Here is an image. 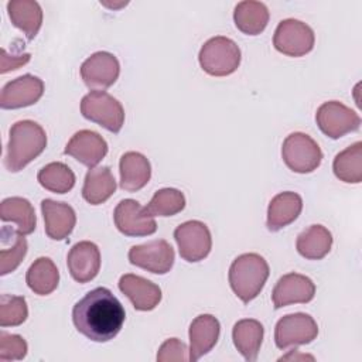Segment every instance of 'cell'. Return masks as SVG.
Masks as SVG:
<instances>
[{"instance_id":"6da1fadb","label":"cell","mask_w":362,"mask_h":362,"mask_svg":"<svg viewBox=\"0 0 362 362\" xmlns=\"http://www.w3.org/2000/svg\"><path fill=\"white\" fill-rule=\"evenodd\" d=\"M126 313L117 297L106 287L88 291L72 308L78 332L95 342L113 339L124 324Z\"/></svg>"},{"instance_id":"7a4b0ae2","label":"cell","mask_w":362,"mask_h":362,"mask_svg":"<svg viewBox=\"0 0 362 362\" xmlns=\"http://www.w3.org/2000/svg\"><path fill=\"white\" fill-rule=\"evenodd\" d=\"M47 147L45 130L33 120H20L10 127L4 167L10 173L21 171Z\"/></svg>"},{"instance_id":"3957f363","label":"cell","mask_w":362,"mask_h":362,"mask_svg":"<svg viewBox=\"0 0 362 362\" xmlns=\"http://www.w3.org/2000/svg\"><path fill=\"white\" fill-rule=\"evenodd\" d=\"M269 273V264L263 256L243 253L232 262L228 277L232 291L247 304L260 294Z\"/></svg>"},{"instance_id":"277c9868","label":"cell","mask_w":362,"mask_h":362,"mask_svg":"<svg viewBox=\"0 0 362 362\" xmlns=\"http://www.w3.org/2000/svg\"><path fill=\"white\" fill-rule=\"evenodd\" d=\"M199 65L211 76H226L233 74L240 64L238 44L223 35L209 38L199 49Z\"/></svg>"},{"instance_id":"5b68a950","label":"cell","mask_w":362,"mask_h":362,"mask_svg":"<svg viewBox=\"0 0 362 362\" xmlns=\"http://www.w3.org/2000/svg\"><path fill=\"white\" fill-rule=\"evenodd\" d=\"M81 113L112 133H119L124 123L122 103L105 90H92L85 95L81 100Z\"/></svg>"},{"instance_id":"8992f818","label":"cell","mask_w":362,"mask_h":362,"mask_svg":"<svg viewBox=\"0 0 362 362\" xmlns=\"http://www.w3.org/2000/svg\"><path fill=\"white\" fill-rule=\"evenodd\" d=\"M281 157L291 171L307 174L320 167L322 161V151L317 141L308 134L294 132L284 139Z\"/></svg>"},{"instance_id":"52a82bcc","label":"cell","mask_w":362,"mask_h":362,"mask_svg":"<svg viewBox=\"0 0 362 362\" xmlns=\"http://www.w3.org/2000/svg\"><path fill=\"white\" fill-rule=\"evenodd\" d=\"M314 31L296 18L281 20L273 35L274 48L288 57H303L314 48Z\"/></svg>"},{"instance_id":"ba28073f","label":"cell","mask_w":362,"mask_h":362,"mask_svg":"<svg viewBox=\"0 0 362 362\" xmlns=\"http://www.w3.org/2000/svg\"><path fill=\"white\" fill-rule=\"evenodd\" d=\"M318 335L315 320L304 313H294L281 317L274 328V342L279 349L298 346L313 342Z\"/></svg>"},{"instance_id":"9c48e42d","label":"cell","mask_w":362,"mask_h":362,"mask_svg":"<svg viewBox=\"0 0 362 362\" xmlns=\"http://www.w3.org/2000/svg\"><path fill=\"white\" fill-rule=\"evenodd\" d=\"M315 122L320 130L331 139H339L356 132L361 126L359 115L338 100L324 102L317 109Z\"/></svg>"},{"instance_id":"30bf717a","label":"cell","mask_w":362,"mask_h":362,"mask_svg":"<svg viewBox=\"0 0 362 362\" xmlns=\"http://www.w3.org/2000/svg\"><path fill=\"white\" fill-rule=\"evenodd\" d=\"M174 239L178 245L180 256L189 263L204 260L211 252V232L201 221H187L178 225L174 230Z\"/></svg>"},{"instance_id":"8fae6325","label":"cell","mask_w":362,"mask_h":362,"mask_svg":"<svg viewBox=\"0 0 362 362\" xmlns=\"http://www.w3.org/2000/svg\"><path fill=\"white\" fill-rule=\"evenodd\" d=\"M175 253L164 239H154L143 245L132 246L129 260L132 264L154 274H165L174 264Z\"/></svg>"},{"instance_id":"7c38bea8","label":"cell","mask_w":362,"mask_h":362,"mask_svg":"<svg viewBox=\"0 0 362 362\" xmlns=\"http://www.w3.org/2000/svg\"><path fill=\"white\" fill-rule=\"evenodd\" d=\"M115 225L126 236H150L157 230L154 216L134 199L120 201L113 212Z\"/></svg>"},{"instance_id":"4fadbf2b","label":"cell","mask_w":362,"mask_h":362,"mask_svg":"<svg viewBox=\"0 0 362 362\" xmlns=\"http://www.w3.org/2000/svg\"><path fill=\"white\" fill-rule=\"evenodd\" d=\"M120 74L117 58L106 51H98L88 57L81 65L83 83L93 90H103L112 86Z\"/></svg>"},{"instance_id":"5bb4252c","label":"cell","mask_w":362,"mask_h":362,"mask_svg":"<svg viewBox=\"0 0 362 362\" xmlns=\"http://www.w3.org/2000/svg\"><path fill=\"white\" fill-rule=\"evenodd\" d=\"M44 93V82L38 76L25 74L7 82L0 95L1 109L27 107L40 100Z\"/></svg>"},{"instance_id":"9a60e30c","label":"cell","mask_w":362,"mask_h":362,"mask_svg":"<svg viewBox=\"0 0 362 362\" xmlns=\"http://www.w3.org/2000/svg\"><path fill=\"white\" fill-rule=\"evenodd\" d=\"M315 296V284L304 274L288 273L279 279L276 283L272 300L274 308H281L290 304L310 303Z\"/></svg>"},{"instance_id":"2e32d148","label":"cell","mask_w":362,"mask_h":362,"mask_svg":"<svg viewBox=\"0 0 362 362\" xmlns=\"http://www.w3.org/2000/svg\"><path fill=\"white\" fill-rule=\"evenodd\" d=\"M64 153L81 164L93 168L107 154V143L96 132L79 130L66 143Z\"/></svg>"},{"instance_id":"e0dca14e","label":"cell","mask_w":362,"mask_h":362,"mask_svg":"<svg viewBox=\"0 0 362 362\" xmlns=\"http://www.w3.org/2000/svg\"><path fill=\"white\" fill-rule=\"evenodd\" d=\"M71 277L78 283H88L96 277L100 269V252L89 240L75 243L66 256Z\"/></svg>"},{"instance_id":"ac0fdd59","label":"cell","mask_w":362,"mask_h":362,"mask_svg":"<svg viewBox=\"0 0 362 362\" xmlns=\"http://www.w3.org/2000/svg\"><path fill=\"white\" fill-rule=\"evenodd\" d=\"M119 290L132 301L137 311H151L161 301L160 287L137 274H123L119 280Z\"/></svg>"},{"instance_id":"d6986e66","label":"cell","mask_w":362,"mask_h":362,"mask_svg":"<svg viewBox=\"0 0 362 362\" xmlns=\"http://www.w3.org/2000/svg\"><path fill=\"white\" fill-rule=\"evenodd\" d=\"M41 211L48 238L62 240L71 235L76 223V215L71 205L47 198L41 201Z\"/></svg>"},{"instance_id":"ffe728a7","label":"cell","mask_w":362,"mask_h":362,"mask_svg":"<svg viewBox=\"0 0 362 362\" xmlns=\"http://www.w3.org/2000/svg\"><path fill=\"white\" fill-rule=\"evenodd\" d=\"M219 321L211 314H201L189 325V361H198L218 342Z\"/></svg>"},{"instance_id":"44dd1931","label":"cell","mask_w":362,"mask_h":362,"mask_svg":"<svg viewBox=\"0 0 362 362\" xmlns=\"http://www.w3.org/2000/svg\"><path fill=\"white\" fill-rule=\"evenodd\" d=\"M303 209V199L297 192L284 191L274 195L267 208L266 226L272 232H277L294 222Z\"/></svg>"},{"instance_id":"7402d4cb","label":"cell","mask_w":362,"mask_h":362,"mask_svg":"<svg viewBox=\"0 0 362 362\" xmlns=\"http://www.w3.org/2000/svg\"><path fill=\"white\" fill-rule=\"evenodd\" d=\"M120 188L129 192L141 189L151 177L150 161L137 151H127L120 157Z\"/></svg>"},{"instance_id":"603a6c76","label":"cell","mask_w":362,"mask_h":362,"mask_svg":"<svg viewBox=\"0 0 362 362\" xmlns=\"http://www.w3.org/2000/svg\"><path fill=\"white\" fill-rule=\"evenodd\" d=\"M7 13L11 24L21 30L27 40H34L42 24L41 6L34 0H10Z\"/></svg>"},{"instance_id":"cb8c5ba5","label":"cell","mask_w":362,"mask_h":362,"mask_svg":"<svg viewBox=\"0 0 362 362\" xmlns=\"http://www.w3.org/2000/svg\"><path fill=\"white\" fill-rule=\"evenodd\" d=\"M264 328L257 320H239L232 329V339L239 354L249 362L256 361L263 341Z\"/></svg>"},{"instance_id":"d4e9b609","label":"cell","mask_w":362,"mask_h":362,"mask_svg":"<svg viewBox=\"0 0 362 362\" xmlns=\"http://www.w3.org/2000/svg\"><path fill=\"white\" fill-rule=\"evenodd\" d=\"M116 191V181L109 167L90 168L86 173L82 187V197L90 205L107 201Z\"/></svg>"},{"instance_id":"484cf974","label":"cell","mask_w":362,"mask_h":362,"mask_svg":"<svg viewBox=\"0 0 362 362\" xmlns=\"http://www.w3.org/2000/svg\"><path fill=\"white\" fill-rule=\"evenodd\" d=\"M0 219L3 222H14L17 225V233L30 235L37 225V216L33 205L28 199L21 197H10L1 201Z\"/></svg>"},{"instance_id":"4316f807","label":"cell","mask_w":362,"mask_h":362,"mask_svg":"<svg viewBox=\"0 0 362 362\" xmlns=\"http://www.w3.org/2000/svg\"><path fill=\"white\" fill-rule=\"evenodd\" d=\"M233 21L239 31L247 35L260 34L269 23V10L264 3L245 0L236 4Z\"/></svg>"},{"instance_id":"83f0119b","label":"cell","mask_w":362,"mask_h":362,"mask_svg":"<svg viewBox=\"0 0 362 362\" xmlns=\"http://www.w3.org/2000/svg\"><path fill=\"white\" fill-rule=\"evenodd\" d=\"M332 246V235L322 225H311L304 229L296 242L297 252L308 260H320L325 257Z\"/></svg>"},{"instance_id":"f1b7e54d","label":"cell","mask_w":362,"mask_h":362,"mask_svg":"<svg viewBox=\"0 0 362 362\" xmlns=\"http://www.w3.org/2000/svg\"><path fill=\"white\" fill-rule=\"evenodd\" d=\"M25 281L35 294L48 296L58 287L59 272L49 257H38L28 267Z\"/></svg>"},{"instance_id":"f546056e","label":"cell","mask_w":362,"mask_h":362,"mask_svg":"<svg viewBox=\"0 0 362 362\" xmlns=\"http://www.w3.org/2000/svg\"><path fill=\"white\" fill-rule=\"evenodd\" d=\"M334 174L338 180L348 184L362 181V143L356 141L338 153L332 163Z\"/></svg>"},{"instance_id":"4dcf8cb0","label":"cell","mask_w":362,"mask_h":362,"mask_svg":"<svg viewBox=\"0 0 362 362\" xmlns=\"http://www.w3.org/2000/svg\"><path fill=\"white\" fill-rule=\"evenodd\" d=\"M37 180L41 187L55 194H65L71 191L75 185L74 171L66 164L59 161L44 165L38 171Z\"/></svg>"},{"instance_id":"1f68e13d","label":"cell","mask_w":362,"mask_h":362,"mask_svg":"<svg viewBox=\"0 0 362 362\" xmlns=\"http://www.w3.org/2000/svg\"><path fill=\"white\" fill-rule=\"evenodd\" d=\"M144 208L151 216H173L185 208V197L180 189L161 188Z\"/></svg>"},{"instance_id":"d6a6232c","label":"cell","mask_w":362,"mask_h":362,"mask_svg":"<svg viewBox=\"0 0 362 362\" xmlns=\"http://www.w3.org/2000/svg\"><path fill=\"white\" fill-rule=\"evenodd\" d=\"M28 317L25 298L21 296L1 294L0 297V325L17 327L21 325Z\"/></svg>"},{"instance_id":"836d02e7","label":"cell","mask_w":362,"mask_h":362,"mask_svg":"<svg viewBox=\"0 0 362 362\" xmlns=\"http://www.w3.org/2000/svg\"><path fill=\"white\" fill-rule=\"evenodd\" d=\"M27 249H28V245L24 235L14 233L11 247L8 249L3 247L0 250V274L6 276L14 272L25 257Z\"/></svg>"},{"instance_id":"e575fe53","label":"cell","mask_w":362,"mask_h":362,"mask_svg":"<svg viewBox=\"0 0 362 362\" xmlns=\"http://www.w3.org/2000/svg\"><path fill=\"white\" fill-rule=\"evenodd\" d=\"M28 351L23 337L0 331V361H21Z\"/></svg>"},{"instance_id":"d590c367","label":"cell","mask_w":362,"mask_h":362,"mask_svg":"<svg viewBox=\"0 0 362 362\" xmlns=\"http://www.w3.org/2000/svg\"><path fill=\"white\" fill-rule=\"evenodd\" d=\"M157 361L158 362H171V361H189V355H188V348L187 345L177 339V338H170L165 339L157 354Z\"/></svg>"},{"instance_id":"8d00e7d4","label":"cell","mask_w":362,"mask_h":362,"mask_svg":"<svg viewBox=\"0 0 362 362\" xmlns=\"http://www.w3.org/2000/svg\"><path fill=\"white\" fill-rule=\"evenodd\" d=\"M30 58H31V55L28 52L18 51L16 54L8 55L7 51L4 48H1L0 49V72L6 74V72L14 71V69H18L20 66L25 65L30 61Z\"/></svg>"},{"instance_id":"74e56055","label":"cell","mask_w":362,"mask_h":362,"mask_svg":"<svg viewBox=\"0 0 362 362\" xmlns=\"http://www.w3.org/2000/svg\"><path fill=\"white\" fill-rule=\"evenodd\" d=\"M287 359H294V361H297V359H314L311 355H300V354H297V349H294V351H291L288 355H286V356H281L279 361H287Z\"/></svg>"}]
</instances>
